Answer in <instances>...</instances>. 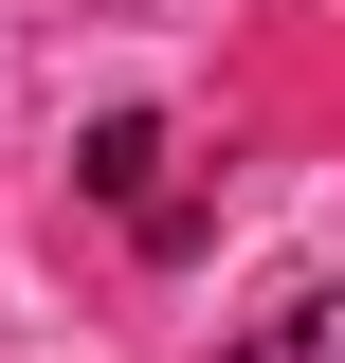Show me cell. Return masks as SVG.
I'll return each mask as SVG.
<instances>
[{"instance_id":"obj_1","label":"cell","mask_w":345,"mask_h":363,"mask_svg":"<svg viewBox=\"0 0 345 363\" xmlns=\"http://www.w3.org/2000/svg\"><path fill=\"white\" fill-rule=\"evenodd\" d=\"M218 363H345V291H291V309H255Z\"/></svg>"}]
</instances>
